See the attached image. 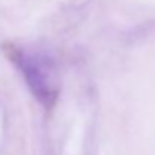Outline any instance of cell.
Returning a JSON list of instances; mask_svg holds the SVG:
<instances>
[{
  "label": "cell",
  "instance_id": "cell-1",
  "mask_svg": "<svg viewBox=\"0 0 155 155\" xmlns=\"http://www.w3.org/2000/svg\"><path fill=\"white\" fill-rule=\"evenodd\" d=\"M8 56L18 67L28 87L38 102L44 107H50L56 97V84L47 58L20 47H9Z\"/></svg>",
  "mask_w": 155,
  "mask_h": 155
}]
</instances>
